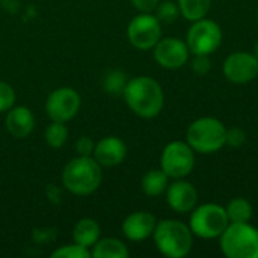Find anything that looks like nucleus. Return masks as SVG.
Wrapping results in <instances>:
<instances>
[{
    "mask_svg": "<svg viewBox=\"0 0 258 258\" xmlns=\"http://www.w3.org/2000/svg\"><path fill=\"white\" fill-rule=\"evenodd\" d=\"M122 97L128 109L144 119L156 118L165 104V94L160 83L150 76L128 79Z\"/></svg>",
    "mask_w": 258,
    "mask_h": 258,
    "instance_id": "1",
    "label": "nucleus"
},
{
    "mask_svg": "<svg viewBox=\"0 0 258 258\" xmlns=\"http://www.w3.org/2000/svg\"><path fill=\"white\" fill-rule=\"evenodd\" d=\"M103 181V168L92 156H77L71 159L62 172L63 187L77 197L92 195Z\"/></svg>",
    "mask_w": 258,
    "mask_h": 258,
    "instance_id": "2",
    "label": "nucleus"
},
{
    "mask_svg": "<svg viewBox=\"0 0 258 258\" xmlns=\"http://www.w3.org/2000/svg\"><path fill=\"white\" fill-rule=\"evenodd\" d=\"M153 240L159 252L168 258L186 257L194 246V234L189 225L177 219L157 221Z\"/></svg>",
    "mask_w": 258,
    "mask_h": 258,
    "instance_id": "3",
    "label": "nucleus"
},
{
    "mask_svg": "<svg viewBox=\"0 0 258 258\" xmlns=\"http://www.w3.org/2000/svg\"><path fill=\"white\" fill-rule=\"evenodd\" d=\"M227 138V127L222 121L212 116L195 119L186 133V142L195 153L213 154L224 148Z\"/></svg>",
    "mask_w": 258,
    "mask_h": 258,
    "instance_id": "4",
    "label": "nucleus"
},
{
    "mask_svg": "<svg viewBox=\"0 0 258 258\" xmlns=\"http://www.w3.org/2000/svg\"><path fill=\"white\" fill-rule=\"evenodd\" d=\"M219 246L228 258H258V230L249 222L230 224L219 237Z\"/></svg>",
    "mask_w": 258,
    "mask_h": 258,
    "instance_id": "5",
    "label": "nucleus"
},
{
    "mask_svg": "<svg viewBox=\"0 0 258 258\" xmlns=\"http://www.w3.org/2000/svg\"><path fill=\"white\" fill-rule=\"evenodd\" d=\"M228 225L230 221L227 216V210L219 204L215 203L201 204L190 212L189 228L192 234L200 239L204 240L219 239Z\"/></svg>",
    "mask_w": 258,
    "mask_h": 258,
    "instance_id": "6",
    "label": "nucleus"
},
{
    "mask_svg": "<svg viewBox=\"0 0 258 258\" xmlns=\"http://www.w3.org/2000/svg\"><path fill=\"white\" fill-rule=\"evenodd\" d=\"M222 38L224 33L221 26L216 21L204 17L201 20L192 21V26L186 33V44L190 54L210 56L221 47Z\"/></svg>",
    "mask_w": 258,
    "mask_h": 258,
    "instance_id": "7",
    "label": "nucleus"
},
{
    "mask_svg": "<svg viewBox=\"0 0 258 258\" xmlns=\"http://www.w3.org/2000/svg\"><path fill=\"white\" fill-rule=\"evenodd\" d=\"M195 168V151L187 142H169L160 156V169L172 180L186 178Z\"/></svg>",
    "mask_w": 258,
    "mask_h": 258,
    "instance_id": "8",
    "label": "nucleus"
},
{
    "mask_svg": "<svg viewBox=\"0 0 258 258\" xmlns=\"http://www.w3.org/2000/svg\"><path fill=\"white\" fill-rule=\"evenodd\" d=\"M162 38V23L151 12H139L127 26V39L138 50H151Z\"/></svg>",
    "mask_w": 258,
    "mask_h": 258,
    "instance_id": "9",
    "label": "nucleus"
},
{
    "mask_svg": "<svg viewBox=\"0 0 258 258\" xmlns=\"http://www.w3.org/2000/svg\"><path fill=\"white\" fill-rule=\"evenodd\" d=\"M82 107L80 94L70 86L54 89L45 100V113L51 121L68 122L77 116Z\"/></svg>",
    "mask_w": 258,
    "mask_h": 258,
    "instance_id": "10",
    "label": "nucleus"
},
{
    "mask_svg": "<svg viewBox=\"0 0 258 258\" xmlns=\"http://www.w3.org/2000/svg\"><path fill=\"white\" fill-rule=\"evenodd\" d=\"M153 51H154L153 53L154 60L165 70L183 68L190 56L186 41L175 36L160 38V41L154 45Z\"/></svg>",
    "mask_w": 258,
    "mask_h": 258,
    "instance_id": "11",
    "label": "nucleus"
},
{
    "mask_svg": "<svg viewBox=\"0 0 258 258\" xmlns=\"http://www.w3.org/2000/svg\"><path fill=\"white\" fill-rule=\"evenodd\" d=\"M224 76L236 85H245L257 79L258 59L254 53L234 51L224 60Z\"/></svg>",
    "mask_w": 258,
    "mask_h": 258,
    "instance_id": "12",
    "label": "nucleus"
},
{
    "mask_svg": "<svg viewBox=\"0 0 258 258\" xmlns=\"http://www.w3.org/2000/svg\"><path fill=\"white\" fill-rule=\"evenodd\" d=\"M166 203L175 213H190L198 203V192L192 183L177 178L166 189Z\"/></svg>",
    "mask_w": 258,
    "mask_h": 258,
    "instance_id": "13",
    "label": "nucleus"
},
{
    "mask_svg": "<svg viewBox=\"0 0 258 258\" xmlns=\"http://www.w3.org/2000/svg\"><path fill=\"white\" fill-rule=\"evenodd\" d=\"M127 156V145L118 136L101 138L94 148L92 157L101 168H115L124 162Z\"/></svg>",
    "mask_w": 258,
    "mask_h": 258,
    "instance_id": "14",
    "label": "nucleus"
},
{
    "mask_svg": "<svg viewBox=\"0 0 258 258\" xmlns=\"http://www.w3.org/2000/svg\"><path fill=\"white\" fill-rule=\"evenodd\" d=\"M157 219L148 212H133L130 213L121 225L122 234L130 242H144L153 237Z\"/></svg>",
    "mask_w": 258,
    "mask_h": 258,
    "instance_id": "15",
    "label": "nucleus"
},
{
    "mask_svg": "<svg viewBox=\"0 0 258 258\" xmlns=\"http://www.w3.org/2000/svg\"><path fill=\"white\" fill-rule=\"evenodd\" d=\"M5 125L8 133L15 139H24L35 128V115L26 106H14L6 112Z\"/></svg>",
    "mask_w": 258,
    "mask_h": 258,
    "instance_id": "16",
    "label": "nucleus"
},
{
    "mask_svg": "<svg viewBox=\"0 0 258 258\" xmlns=\"http://www.w3.org/2000/svg\"><path fill=\"white\" fill-rule=\"evenodd\" d=\"M101 228L100 224L92 218H83L76 222L73 228V242L91 249L100 239Z\"/></svg>",
    "mask_w": 258,
    "mask_h": 258,
    "instance_id": "17",
    "label": "nucleus"
},
{
    "mask_svg": "<svg viewBox=\"0 0 258 258\" xmlns=\"http://www.w3.org/2000/svg\"><path fill=\"white\" fill-rule=\"evenodd\" d=\"M130 251L124 242L115 237L98 239V242L91 248V257L94 258H127Z\"/></svg>",
    "mask_w": 258,
    "mask_h": 258,
    "instance_id": "18",
    "label": "nucleus"
},
{
    "mask_svg": "<svg viewBox=\"0 0 258 258\" xmlns=\"http://www.w3.org/2000/svg\"><path fill=\"white\" fill-rule=\"evenodd\" d=\"M169 186V177L162 169L148 171L141 181V187L148 197H160L166 192Z\"/></svg>",
    "mask_w": 258,
    "mask_h": 258,
    "instance_id": "19",
    "label": "nucleus"
},
{
    "mask_svg": "<svg viewBox=\"0 0 258 258\" xmlns=\"http://www.w3.org/2000/svg\"><path fill=\"white\" fill-rule=\"evenodd\" d=\"M225 210H227V216H228L230 224L249 222L251 218H252V206L243 197L233 198L228 203V206L225 207Z\"/></svg>",
    "mask_w": 258,
    "mask_h": 258,
    "instance_id": "20",
    "label": "nucleus"
},
{
    "mask_svg": "<svg viewBox=\"0 0 258 258\" xmlns=\"http://www.w3.org/2000/svg\"><path fill=\"white\" fill-rule=\"evenodd\" d=\"M177 5L181 17L189 21H197L207 17L212 8V0H177Z\"/></svg>",
    "mask_w": 258,
    "mask_h": 258,
    "instance_id": "21",
    "label": "nucleus"
},
{
    "mask_svg": "<svg viewBox=\"0 0 258 258\" xmlns=\"http://www.w3.org/2000/svg\"><path fill=\"white\" fill-rule=\"evenodd\" d=\"M127 82H128V76L122 70L115 68V70H109L103 76L101 86H103L106 94L118 97V95H122V92L127 86Z\"/></svg>",
    "mask_w": 258,
    "mask_h": 258,
    "instance_id": "22",
    "label": "nucleus"
},
{
    "mask_svg": "<svg viewBox=\"0 0 258 258\" xmlns=\"http://www.w3.org/2000/svg\"><path fill=\"white\" fill-rule=\"evenodd\" d=\"M70 138V130L65 125V122H59V121H51L45 130H44V141L48 147L57 150L62 148L67 141Z\"/></svg>",
    "mask_w": 258,
    "mask_h": 258,
    "instance_id": "23",
    "label": "nucleus"
},
{
    "mask_svg": "<svg viewBox=\"0 0 258 258\" xmlns=\"http://www.w3.org/2000/svg\"><path fill=\"white\" fill-rule=\"evenodd\" d=\"M154 11H156V17L159 18V21L165 23V24H171V23L177 21V18L181 15L178 5L172 0L159 2L157 8Z\"/></svg>",
    "mask_w": 258,
    "mask_h": 258,
    "instance_id": "24",
    "label": "nucleus"
},
{
    "mask_svg": "<svg viewBox=\"0 0 258 258\" xmlns=\"http://www.w3.org/2000/svg\"><path fill=\"white\" fill-rule=\"evenodd\" d=\"M51 258H91V249L80 246L79 243L59 246L51 252Z\"/></svg>",
    "mask_w": 258,
    "mask_h": 258,
    "instance_id": "25",
    "label": "nucleus"
},
{
    "mask_svg": "<svg viewBox=\"0 0 258 258\" xmlns=\"http://www.w3.org/2000/svg\"><path fill=\"white\" fill-rule=\"evenodd\" d=\"M15 100L17 95L14 88L9 83L0 80V113H6L11 107H14Z\"/></svg>",
    "mask_w": 258,
    "mask_h": 258,
    "instance_id": "26",
    "label": "nucleus"
},
{
    "mask_svg": "<svg viewBox=\"0 0 258 258\" xmlns=\"http://www.w3.org/2000/svg\"><path fill=\"white\" fill-rule=\"evenodd\" d=\"M245 142H246V133L242 128H239V127L227 128L225 145H230L233 148H240Z\"/></svg>",
    "mask_w": 258,
    "mask_h": 258,
    "instance_id": "27",
    "label": "nucleus"
},
{
    "mask_svg": "<svg viewBox=\"0 0 258 258\" xmlns=\"http://www.w3.org/2000/svg\"><path fill=\"white\" fill-rule=\"evenodd\" d=\"M192 70L198 76H207L210 73V70H212L210 56H206V54L195 56V59L192 60Z\"/></svg>",
    "mask_w": 258,
    "mask_h": 258,
    "instance_id": "28",
    "label": "nucleus"
},
{
    "mask_svg": "<svg viewBox=\"0 0 258 258\" xmlns=\"http://www.w3.org/2000/svg\"><path fill=\"white\" fill-rule=\"evenodd\" d=\"M95 148V142L89 136H80L76 141V153L77 156H92Z\"/></svg>",
    "mask_w": 258,
    "mask_h": 258,
    "instance_id": "29",
    "label": "nucleus"
},
{
    "mask_svg": "<svg viewBox=\"0 0 258 258\" xmlns=\"http://www.w3.org/2000/svg\"><path fill=\"white\" fill-rule=\"evenodd\" d=\"M139 12H153L160 0H130Z\"/></svg>",
    "mask_w": 258,
    "mask_h": 258,
    "instance_id": "30",
    "label": "nucleus"
},
{
    "mask_svg": "<svg viewBox=\"0 0 258 258\" xmlns=\"http://www.w3.org/2000/svg\"><path fill=\"white\" fill-rule=\"evenodd\" d=\"M254 54H255V57L258 59V41L254 44Z\"/></svg>",
    "mask_w": 258,
    "mask_h": 258,
    "instance_id": "31",
    "label": "nucleus"
},
{
    "mask_svg": "<svg viewBox=\"0 0 258 258\" xmlns=\"http://www.w3.org/2000/svg\"><path fill=\"white\" fill-rule=\"evenodd\" d=\"M257 21H258V12H257Z\"/></svg>",
    "mask_w": 258,
    "mask_h": 258,
    "instance_id": "32",
    "label": "nucleus"
}]
</instances>
